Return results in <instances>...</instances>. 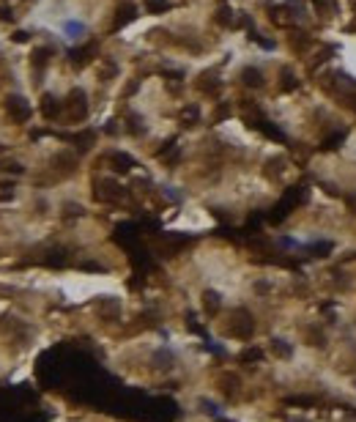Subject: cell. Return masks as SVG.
I'll return each instance as SVG.
<instances>
[{"instance_id": "1", "label": "cell", "mask_w": 356, "mask_h": 422, "mask_svg": "<svg viewBox=\"0 0 356 422\" xmlns=\"http://www.w3.org/2000/svg\"><path fill=\"white\" fill-rule=\"evenodd\" d=\"M9 110H11V116H14L17 121H25V118L30 116L28 104H25V102H22V99H19V96H11V99H9Z\"/></svg>"}, {"instance_id": "2", "label": "cell", "mask_w": 356, "mask_h": 422, "mask_svg": "<svg viewBox=\"0 0 356 422\" xmlns=\"http://www.w3.org/2000/svg\"><path fill=\"white\" fill-rule=\"evenodd\" d=\"M44 112H47V116H55V112H58V104H55V99H50V96L44 99Z\"/></svg>"}, {"instance_id": "3", "label": "cell", "mask_w": 356, "mask_h": 422, "mask_svg": "<svg viewBox=\"0 0 356 422\" xmlns=\"http://www.w3.org/2000/svg\"><path fill=\"white\" fill-rule=\"evenodd\" d=\"M244 77H247V83H252V85H260V74H258V71H244Z\"/></svg>"}, {"instance_id": "4", "label": "cell", "mask_w": 356, "mask_h": 422, "mask_svg": "<svg viewBox=\"0 0 356 422\" xmlns=\"http://www.w3.org/2000/svg\"><path fill=\"white\" fill-rule=\"evenodd\" d=\"M148 6H151V11H159V9H165V0H148Z\"/></svg>"}]
</instances>
